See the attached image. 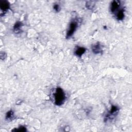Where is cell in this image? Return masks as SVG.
Instances as JSON below:
<instances>
[{
  "mask_svg": "<svg viewBox=\"0 0 132 132\" xmlns=\"http://www.w3.org/2000/svg\"><path fill=\"white\" fill-rule=\"evenodd\" d=\"M9 8H10V4L7 1H6V0L0 1V8L2 12L1 14H2V13L3 12L5 13L6 12H7V10L9 9Z\"/></svg>",
  "mask_w": 132,
  "mask_h": 132,
  "instance_id": "obj_6",
  "label": "cell"
},
{
  "mask_svg": "<svg viewBox=\"0 0 132 132\" xmlns=\"http://www.w3.org/2000/svg\"><path fill=\"white\" fill-rule=\"evenodd\" d=\"M53 9L55 10V12H58L60 11L61 8H60V7L59 6V4H55L53 6Z\"/></svg>",
  "mask_w": 132,
  "mask_h": 132,
  "instance_id": "obj_13",
  "label": "cell"
},
{
  "mask_svg": "<svg viewBox=\"0 0 132 132\" xmlns=\"http://www.w3.org/2000/svg\"><path fill=\"white\" fill-rule=\"evenodd\" d=\"M87 49L84 47L76 46L75 48L74 54L77 57H81V56L86 52Z\"/></svg>",
  "mask_w": 132,
  "mask_h": 132,
  "instance_id": "obj_7",
  "label": "cell"
},
{
  "mask_svg": "<svg viewBox=\"0 0 132 132\" xmlns=\"http://www.w3.org/2000/svg\"><path fill=\"white\" fill-rule=\"evenodd\" d=\"M123 8H121L119 11H118L116 14V17L117 20L122 21L125 17V12Z\"/></svg>",
  "mask_w": 132,
  "mask_h": 132,
  "instance_id": "obj_9",
  "label": "cell"
},
{
  "mask_svg": "<svg viewBox=\"0 0 132 132\" xmlns=\"http://www.w3.org/2000/svg\"><path fill=\"white\" fill-rule=\"evenodd\" d=\"M119 107L116 105H112L110 110L105 116L104 117V122H108L109 121H110L113 119L118 114L119 111Z\"/></svg>",
  "mask_w": 132,
  "mask_h": 132,
  "instance_id": "obj_2",
  "label": "cell"
},
{
  "mask_svg": "<svg viewBox=\"0 0 132 132\" xmlns=\"http://www.w3.org/2000/svg\"><path fill=\"white\" fill-rule=\"evenodd\" d=\"M92 51L94 54H98L103 53V50L101 43L98 42L94 44L91 47Z\"/></svg>",
  "mask_w": 132,
  "mask_h": 132,
  "instance_id": "obj_5",
  "label": "cell"
},
{
  "mask_svg": "<svg viewBox=\"0 0 132 132\" xmlns=\"http://www.w3.org/2000/svg\"><path fill=\"white\" fill-rule=\"evenodd\" d=\"M77 27H78V21L76 19L72 20L71 21L69 24V27L68 28L65 38L67 39H69L71 38L73 35L75 31L76 30Z\"/></svg>",
  "mask_w": 132,
  "mask_h": 132,
  "instance_id": "obj_3",
  "label": "cell"
},
{
  "mask_svg": "<svg viewBox=\"0 0 132 132\" xmlns=\"http://www.w3.org/2000/svg\"><path fill=\"white\" fill-rule=\"evenodd\" d=\"M6 57V54L4 52H1V59H4Z\"/></svg>",
  "mask_w": 132,
  "mask_h": 132,
  "instance_id": "obj_14",
  "label": "cell"
},
{
  "mask_svg": "<svg viewBox=\"0 0 132 132\" xmlns=\"http://www.w3.org/2000/svg\"><path fill=\"white\" fill-rule=\"evenodd\" d=\"M95 6L94 1H88L86 3V7L87 9L92 10Z\"/></svg>",
  "mask_w": 132,
  "mask_h": 132,
  "instance_id": "obj_11",
  "label": "cell"
},
{
  "mask_svg": "<svg viewBox=\"0 0 132 132\" xmlns=\"http://www.w3.org/2000/svg\"><path fill=\"white\" fill-rule=\"evenodd\" d=\"M121 2L119 1H113L110 6V10L111 13H116L121 9Z\"/></svg>",
  "mask_w": 132,
  "mask_h": 132,
  "instance_id": "obj_4",
  "label": "cell"
},
{
  "mask_svg": "<svg viewBox=\"0 0 132 132\" xmlns=\"http://www.w3.org/2000/svg\"><path fill=\"white\" fill-rule=\"evenodd\" d=\"M53 97L54 104L58 106L63 104L66 100L65 94L63 89L60 87L56 88L53 94Z\"/></svg>",
  "mask_w": 132,
  "mask_h": 132,
  "instance_id": "obj_1",
  "label": "cell"
},
{
  "mask_svg": "<svg viewBox=\"0 0 132 132\" xmlns=\"http://www.w3.org/2000/svg\"><path fill=\"white\" fill-rule=\"evenodd\" d=\"M14 119V112L12 110H10L6 114L5 119L8 121H11Z\"/></svg>",
  "mask_w": 132,
  "mask_h": 132,
  "instance_id": "obj_10",
  "label": "cell"
},
{
  "mask_svg": "<svg viewBox=\"0 0 132 132\" xmlns=\"http://www.w3.org/2000/svg\"><path fill=\"white\" fill-rule=\"evenodd\" d=\"M12 131H19V132H23V131H26L27 129L25 126H20L18 128H14L12 130Z\"/></svg>",
  "mask_w": 132,
  "mask_h": 132,
  "instance_id": "obj_12",
  "label": "cell"
},
{
  "mask_svg": "<svg viewBox=\"0 0 132 132\" xmlns=\"http://www.w3.org/2000/svg\"><path fill=\"white\" fill-rule=\"evenodd\" d=\"M23 26V24L20 21H17L14 24L13 27V31L16 34H19L22 31V27Z\"/></svg>",
  "mask_w": 132,
  "mask_h": 132,
  "instance_id": "obj_8",
  "label": "cell"
}]
</instances>
